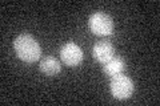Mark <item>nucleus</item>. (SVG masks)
Wrapping results in <instances>:
<instances>
[{"label": "nucleus", "mask_w": 160, "mask_h": 106, "mask_svg": "<svg viewBox=\"0 0 160 106\" xmlns=\"http://www.w3.org/2000/svg\"><path fill=\"white\" fill-rule=\"evenodd\" d=\"M88 28L96 36H109L113 32V20L103 12H95L88 20Z\"/></svg>", "instance_id": "obj_3"}, {"label": "nucleus", "mask_w": 160, "mask_h": 106, "mask_svg": "<svg viewBox=\"0 0 160 106\" xmlns=\"http://www.w3.org/2000/svg\"><path fill=\"white\" fill-rule=\"evenodd\" d=\"M126 69V61L120 56H113L111 60L103 64V72L108 77H115L118 74H122Z\"/></svg>", "instance_id": "obj_6"}, {"label": "nucleus", "mask_w": 160, "mask_h": 106, "mask_svg": "<svg viewBox=\"0 0 160 106\" xmlns=\"http://www.w3.org/2000/svg\"><path fill=\"white\" fill-rule=\"evenodd\" d=\"M92 56L98 62L104 64L115 56V48L109 41L103 40V41H99V43H96L93 45Z\"/></svg>", "instance_id": "obj_5"}, {"label": "nucleus", "mask_w": 160, "mask_h": 106, "mask_svg": "<svg viewBox=\"0 0 160 106\" xmlns=\"http://www.w3.org/2000/svg\"><path fill=\"white\" fill-rule=\"evenodd\" d=\"M13 49L16 56L24 62H35L42 54V48L38 40H35L31 35L23 33L13 40Z\"/></svg>", "instance_id": "obj_1"}, {"label": "nucleus", "mask_w": 160, "mask_h": 106, "mask_svg": "<svg viewBox=\"0 0 160 106\" xmlns=\"http://www.w3.org/2000/svg\"><path fill=\"white\" fill-rule=\"evenodd\" d=\"M109 90L113 98L116 99H127L132 95L135 90L133 81L126 74H118L115 77H111V82H109Z\"/></svg>", "instance_id": "obj_2"}, {"label": "nucleus", "mask_w": 160, "mask_h": 106, "mask_svg": "<svg viewBox=\"0 0 160 106\" xmlns=\"http://www.w3.org/2000/svg\"><path fill=\"white\" fill-rule=\"evenodd\" d=\"M40 70L47 74V76H55L58 74L60 70H62V67H60V62L58 58H55L53 56H47L44 57L42 61H40V65H39Z\"/></svg>", "instance_id": "obj_7"}, {"label": "nucleus", "mask_w": 160, "mask_h": 106, "mask_svg": "<svg viewBox=\"0 0 160 106\" xmlns=\"http://www.w3.org/2000/svg\"><path fill=\"white\" fill-rule=\"evenodd\" d=\"M60 58L67 67H78L83 61V50L75 43H66L60 49Z\"/></svg>", "instance_id": "obj_4"}]
</instances>
